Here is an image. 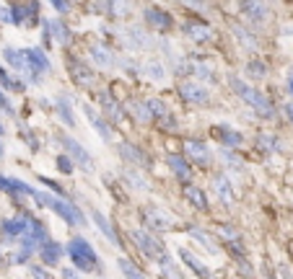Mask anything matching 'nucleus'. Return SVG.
I'll use <instances>...</instances> for the list:
<instances>
[{
  "mask_svg": "<svg viewBox=\"0 0 293 279\" xmlns=\"http://www.w3.org/2000/svg\"><path fill=\"white\" fill-rule=\"evenodd\" d=\"M0 83H3L6 88H11V90H16V93H21V90H24V86H21V83H13V78H11L3 68H0Z\"/></svg>",
  "mask_w": 293,
  "mask_h": 279,
  "instance_id": "nucleus-37",
  "label": "nucleus"
},
{
  "mask_svg": "<svg viewBox=\"0 0 293 279\" xmlns=\"http://www.w3.org/2000/svg\"><path fill=\"white\" fill-rule=\"evenodd\" d=\"M215 192H218V196L226 207L234 204V192H231V184H228L226 176H215Z\"/></svg>",
  "mask_w": 293,
  "mask_h": 279,
  "instance_id": "nucleus-25",
  "label": "nucleus"
},
{
  "mask_svg": "<svg viewBox=\"0 0 293 279\" xmlns=\"http://www.w3.org/2000/svg\"><path fill=\"white\" fill-rule=\"evenodd\" d=\"M127 108H130L132 119H135V122H140V124H148V122L153 119V114L148 112L145 101H130V104H127Z\"/></svg>",
  "mask_w": 293,
  "mask_h": 279,
  "instance_id": "nucleus-26",
  "label": "nucleus"
},
{
  "mask_svg": "<svg viewBox=\"0 0 293 279\" xmlns=\"http://www.w3.org/2000/svg\"><path fill=\"white\" fill-rule=\"evenodd\" d=\"M246 72H249L252 78H265V75H267V68L262 65L259 60H252L249 65H246Z\"/></svg>",
  "mask_w": 293,
  "mask_h": 279,
  "instance_id": "nucleus-36",
  "label": "nucleus"
},
{
  "mask_svg": "<svg viewBox=\"0 0 293 279\" xmlns=\"http://www.w3.org/2000/svg\"><path fill=\"white\" fill-rule=\"evenodd\" d=\"M88 54H91V60H94L99 68H114V54L106 50V44H94L88 50Z\"/></svg>",
  "mask_w": 293,
  "mask_h": 279,
  "instance_id": "nucleus-23",
  "label": "nucleus"
},
{
  "mask_svg": "<svg viewBox=\"0 0 293 279\" xmlns=\"http://www.w3.org/2000/svg\"><path fill=\"white\" fill-rule=\"evenodd\" d=\"M259 142H262V148H267V150H275V148H277V145H275L277 140H275L272 134H259Z\"/></svg>",
  "mask_w": 293,
  "mask_h": 279,
  "instance_id": "nucleus-42",
  "label": "nucleus"
},
{
  "mask_svg": "<svg viewBox=\"0 0 293 279\" xmlns=\"http://www.w3.org/2000/svg\"><path fill=\"white\" fill-rule=\"evenodd\" d=\"M34 196H37V202H39L42 207H47V210H52L57 217H63L65 225L78 228V225L86 222V214H83L78 207H75V204H70L68 199H60L57 194H47V192H37Z\"/></svg>",
  "mask_w": 293,
  "mask_h": 279,
  "instance_id": "nucleus-2",
  "label": "nucleus"
},
{
  "mask_svg": "<svg viewBox=\"0 0 293 279\" xmlns=\"http://www.w3.org/2000/svg\"><path fill=\"white\" fill-rule=\"evenodd\" d=\"M50 28H52V39H57L60 44H70V31L65 28L63 21H50Z\"/></svg>",
  "mask_w": 293,
  "mask_h": 279,
  "instance_id": "nucleus-28",
  "label": "nucleus"
},
{
  "mask_svg": "<svg viewBox=\"0 0 293 279\" xmlns=\"http://www.w3.org/2000/svg\"><path fill=\"white\" fill-rule=\"evenodd\" d=\"M179 256H182V261L187 264V266H190V269H192L197 276H210V269H208L205 264L200 261V258L192 254V251H187V248H182V251H179Z\"/></svg>",
  "mask_w": 293,
  "mask_h": 279,
  "instance_id": "nucleus-24",
  "label": "nucleus"
},
{
  "mask_svg": "<svg viewBox=\"0 0 293 279\" xmlns=\"http://www.w3.org/2000/svg\"><path fill=\"white\" fill-rule=\"evenodd\" d=\"M39 256H42V261H44V266H57L60 258H63V246L55 243V240H42Z\"/></svg>",
  "mask_w": 293,
  "mask_h": 279,
  "instance_id": "nucleus-17",
  "label": "nucleus"
},
{
  "mask_svg": "<svg viewBox=\"0 0 293 279\" xmlns=\"http://www.w3.org/2000/svg\"><path fill=\"white\" fill-rule=\"evenodd\" d=\"M127 36H132V39H130V44L135 46V50H140V46H148L143 28H127Z\"/></svg>",
  "mask_w": 293,
  "mask_h": 279,
  "instance_id": "nucleus-34",
  "label": "nucleus"
},
{
  "mask_svg": "<svg viewBox=\"0 0 293 279\" xmlns=\"http://www.w3.org/2000/svg\"><path fill=\"white\" fill-rule=\"evenodd\" d=\"M228 86H231V90H234V93H236V96H239L246 106H252V108H254L257 116H262V119H272L275 106H272V101L265 96V93H259V90H257V88H252L249 83H244L241 78H231Z\"/></svg>",
  "mask_w": 293,
  "mask_h": 279,
  "instance_id": "nucleus-1",
  "label": "nucleus"
},
{
  "mask_svg": "<svg viewBox=\"0 0 293 279\" xmlns=\"http://www.w3.org/2000/svg\"><path fill=\"white\" fill-rule=\"evenodd\" d=\"M8 189H11V178L0 176V192H8Z\"/></svg>",
  "mask_w": 293,
  "mask_h": 279,
  "instance_id": "nucleus-46",
  "label": "nucleus"
},
{
  "mask_svg": "<svg viewBox=\"0 0 293 279\" xmlns=\"http://www.w3.org/2000/svg\"><path fill=\"white\" fill-rule=\"evenodd\" d=\"M169 170L179 178V181H190V176H192V168H190V163H187V158H182V155H169Z\"/></svg>",
  "mask_w": 293,
  "mask_h": 279,
  "instance_id": "nucleus-21",
  "label": "nucleus"
},
{
  "mask_svg": "<svg viewBox=\"0 0 293 279\" xmlns=\"http://www.w3.org/2000/svg\"><path fill=\"white\" fill-rule=\"evenodd\" d=\"M234 34L239 36V42H241L244 46H252V50H254V46H257V42H254V36H249V34H246V31H244L241 26H234Z\"/></svg>",
  "mask_w": 293,
  "mask_h": 279,
  "instance_id": "nucleus-38",
  "label": "nucleus"
},
{
  "mask_svg": "<svg viewBox=\"0 0 293 279\" xmlns=\"http://www.w3.org/2000/svg\"><path fill=\"white\" fill-rule=\"evenodd\" d=\"M241 13L254 24H265L270 18V8L262 0H241Z\"/></svg>",
  "mask_w": 293,
  "mask_h": 279,
  "instance_id": "nucleus-12",
  "label": "nucleus"
},
{
  "mask_svg": "<svg viewBox=\"0 0 293 279\" xmlns=\"http://www.w3.org/2000/svg\"><path fill=\"white\" fill-rule=\"evenodd\" d=\"M132 240H135V246L143 251V256H148V258H159L161 254H166V248H164V243L153 236L151 230H132Z\"/></svg>",
  "mask_w": 293,
  "mask_h": 279,
  "instance_id": "nucleus-4",
  "label": "nucleus"
},
{
  "mask_svg": "<svg viewBox=\"0 0 293 279\" xmlns=\"http://www.w3.org/2000/svg\"><path fill=\"white\" fill-rule=\"evenodd\" d=\"M99 101H101V108H104V116L109 119V122H114V124H119L122 119H125V114H122V108L117 106V101L109 96V93H99Z\"/></svg>",
  "mask_w": 293,
  "mask_h": 279,
  "instance_id": "nucleus-20",
  "label": "nucleus"
},
{
  "mask_svg": "<svg viewBox=\"0 0 293 279\" xmlns=\"http://www.w3.org/2000/svg\"><path fill=\"white\" fill-rule=\"evenodd\" d=\"M65 251H68L70 261H73L81 272H94V269L99 266V256H96V251H94V246H91L86 238H73V240L68 243Z\"/></svg>",
  "mask_w": 293,
  "mask_h": 279,
  "instance_id": "nucleus-3",
  "label": "nucleus"
},
{
  "mask_svg": "<svg viewBox=\"0 0 293 279\" xmlns=\"http://www.w3.org/2000/svg\"><path fill=\"white\" fill-rule=\"evenodd\" d=\"M60 142H63V148L70 152V158L78 163L86 174H91V170H94V160H91V155L81 148V142L78 140H73V137H68V134H60Z\"/></svg>",
  "mask_w": 293,
  "mask_h": 279,
  "instance_id": "nucleus-5",
  "label": "nucleus"
},
{
  "mask_svg": "<svg viewBox=\"0 0 293 279\" xmlns=\"http://www.w3.org/2000/svg\"><path fill=\"white\" fill-rule=\"evenodd\" d=\"M184 199H187L190 204L195 210H200V212L208 210V196H205V192L200 189V186H192L190 181H187V186H184Z\"/></svg>",
  "mask_w": 293,
  "mask_h": 279,
  "instance_id": "nucleus-22",
  "label": "nucleus"
},
{
  "mask_svg": "<svg viewBox=\"0 0 293 279\" xmlns=\"http://www.w3.org/2000/svg\"><path fill=\"white\" fill-rule=\"evenodd\" d=\"M143 16H145V24L148 26H153V28H159V31H166V28H172V16H169L166 10H161V8H156V6H148L145 10H143Z\"/></svg>",
  "mask_w": 293,
  "mask_h": 279,
  "instance_id": "nucleus-15",
  "label": "nucleus"
},
{
  "mask_svg": "<svg viewBox=\"0 0 293 279\" xmlns=\"http://www.w3.org/2000/svg\"><path fill=\"white\" fill-rule=\"evenodd\" d=\"M83 112H86V116L91 119V127L96 130V134L104 140V142H112L114 132H112V127H109V119L101 116V114H96V108H94V106H83Z\"/></svg>",
  "mask_w": 293,
  "mask_h": 279,
  "instance_id": "nucleus-11",
  "label": "nucleus"
},
{
  "mask_svg": "<svg viewBox=\"0 0 293 279\" xmlns=\"http://www.w3.org/2000/svg\"><path fill=\"white\" fill-rule=\"evenodd\" d=\"M122 178L130 181V186H132V189H137V192H145V189H148V181H145L140 174H137V170H132V168H127L125 174H122Z\"/></svg>",
  "mask_w": 293,
  "mask_h": 279,
  "instance_id": "nucleus-29",
  "label": "nucleus"
},
{
  "mask_svg": "<svg viewBox=\"0 0 293 279\" xmlns=\"http://www.w3.org/2000/svg\"><path fill=\"white\" fill-rule=\"evenodd\" d=\"M210 134L218 140L223 148H239L244 142V134L236 132V130H231L228 124H215V127H210Z\"/></svg>",
  "mask_w": 293,
  "mask_h": 279,
  "instance_id": "nucleus-10",
  "label": "nucleus"
},
{
  "mask_svg": "<svg viewBox=\"0 0 293 279\" xmlns=\"http://www.w3.org/2000/svg\"><path fill=\"white\" fill-rule=\"evenodd\" d=\"M0 108H3V112L8 114V116H13L16 112H13V106L8 104V98H6V93H0Z\"/></svg>",
  "mask_w": 293,
  "mask_h": 279,
  "instance_id": "nucleus-45",
  "label": "nucleus"
},
{
  "mask_svg": "<svg viewBox=\"0 0 293 279\" xmlns=\"http://www.w3.org/2000/svg\"><path fill=\"white\" fill-rule=\"evenodd\" d=\"M127 10H130L127 0H109V16L112 18H122V16H127Z\"/></svg>",
  "mask_w": 293,
  "mask_h": 279,
  "instance_id": "nucleus-30",
  "label": "nucleus"
},
{
  "mask_svg": "<svg viewBox=\"0 0 293 279\" xmlns=\"http://www.w3.org/2000/svg\"><path fill=\"white\" fill-rule=\"evenodd\" d=\"M184 6H190V8H195V10H205L208 8V0H182Z\"/></svg>",
  "mask_w": 293,
  "mask_h": 279,
  "instance_id": "nucleus-44",
  "label": "nucleus"
},
{
  "mask_svg": "<svg viewBox=\"0 0 293 279\" xmlns=\"http://www.w3.org/2000/svg\"><path fill=\"white\" fill-rule=\"evenodd\" d=\"M218 232H221L226 240H236V238H239V232H236L234 228H228V225H218Z\"/></svg>",
  "mask_w": 293,
  "mask_h": 279,
  "instance_id": "nucleus-40",
  "label": "nucleus"
},
{
  "mask_svg": "<svg viewBox=\"0 0 293 279\" xmlns=\"http://www.w3.org/2000/svg\"><path fill=\"white\" fill-rule=\"evenodd\" d=\"M68 72L75 80V86H81V88L94 83V72H91V68L86 65L83 60H78V57H68Z\"/></svg>",
  "mask_w": 293,
  "mask_h": 279,
  "instance_id": "nucleus-9",
  "label": "nucleus"
},
{
  "mask_svg": "<svg viewBox=\"0 0 293 279\" xmlns=\"http://www.w3.org/2000/svg\"><path fill=\"white\" fill-rule=\"evenodd\" d=\"M145 106H148V112L153 114V119H161V116H166V114H169L161 98H145Z\"/></svg>",
  "mask_w": 293,
  "mask_h": 279,
  "instance_id": "nucleus-31",
  "label": "nucleus"
},
{
  "mask_svg": "<svg viewBox=\"0 0 293 279\" xmlns=\"http://www.w3.org/2000/svg\"><path fill=\"white\" fill-rule=\"evenodd\" d=\"M184 155H187L192 163H197V166H210V160H213L210 148L203 142V140H195V137L184 142Z\"/></svg>",
  "mask_w": 293,
  "mask_h": 279,
  "instance_id": "nucleus-8",
  "label": "nucleus"
},
{
  "mask_svg": "<svg viewBox=\"0 0 293 279\" xmlns=\"http://www.w3.org/2000/svg\"><path fill=\"white\" fill-rule=\"evenodd\" d=\"M145 72H148V78H153V80H164V68L159 65V62L156 60H148L145 62Z\"/></svg>",
  "mask_w": 293,
  "mask_h": 279,
  "instance_id": "nucleus-33",
  "label": "nucleus"
},
{
  "mask_svg": "<svg viewBox=\"0 0 293 279\" xmlns=\"http://www.w3.org/2000/svg\"><path fill=\"white\" fill-rule=\"evenodd\" d=\"M50 3L55 6L57 13H68L70 10V0H50Z\"/></svg>",
  "mask_w": 293,
  "mask_h": 279,
  "instance_id": "nucleus-43",
  "label": "nucleus"
},
{
  "mask_svg": "<svg viewBox=\"0 0 293 279\" xmlns=\"http://www.w3.org/2000/svg\"><path fill=\"white\" fill-rule=\"evenodd\" d=\"M161 127H164V130H169V132H177L179 124L174 122V116H169V114H166V116H161Z\"/></svg>",
  "mask_w": 293,
  "mask_h": 279,
  "instance_id": "nucleus-41",
  "label": "nucleus"
},
{
  "mask_svg": "<svg viewBox=\"0 0 293 279\" xmlns=\"http://www.w3.org/2000/svg\"><path fill=\"white\" fill-rule=\"evenodd\" d=\"M117 264H119V272H122V274L135 276V279H140V276H143V272H140V269H135V264H132L130 258H119Z\"/></svg>",
  "mask_w": 293,
  "mask_h": 279,
  "instance_id": "nucleus-32",
  "label": "nucleus"
},
{
  "mask_svg": "<svg viewBox=\"0 0 293 279\" xmlns=\"http://www.w3.org/2000/svg\"><path fill=\"white\" fill-rule=\"evenodd\" d=\"M32 274H34V276H50L47 269H39V266H32Z\"/></svg>",
  "mask_w": 293,
  "mask_h": 279,
  "instance_id": "nucleus-47",
  "label": "nucleus"
},
{
  "mask_svg": "<svg viewBox=\"0 0 293 279\" xmlns=\"http://www.w3.org/2000/svg\"><path fill=\"white\" fill-rule=\"evenodd\" d=\"M29 222H32V217H29V214H19V217H6V220L0 222V230H3L6 236L16 238V236H24V232H29Z\"/></svg>",
  "mask_w": 293,
  "mask_h": 279,
  "instance_id": "nucleus-14",
  "label": "nucleus"
},
{
  "mask_svg": "<svg viewBox=\"0 0 293 279\" xmlns=\"http://www.w3.org/2000/svg\"><path fill=\"white\" fill-rule=\"evenodd\" d=\"M0 21L3 24H16V8L8 3H0Z\"/></svg>",
  "mask_w": 293,
  "mask_h": 279,
  "instance_id": "nucleus-35",
  "label": "nucleus"
},
{
  "mask_svg": "<svg viewBox=\"0 0 293 279\" xmlns=\"http://www.w3.org/2000/svg\"><path fill=\"white\" fill-rule=\"evenodd\" d=\"M143 217H145V228L148 230H172L174 228V217L169 214L166 210H161V207H145Z\"/></svg>",
  "mask_w": 293,
  "mask_h": 279,
  "instance_id": "nucleus-7",
  "label": "nucleus"
},
{
  "mask_svg": "<svg viewBox=\"0 0 293 279\" xmlns=\"http://www.w3.org/2000/svg\"><path fill=\"white\" fill-rule=\"evenodd\" d=\"M117 150H119V155H122V160H127V163H132V166H140V168L148 166L145 152H143L140 148H135L132 142H119Z\"/></svg>",
  "mask_w": 293,
  "mask_h": 279,
  "instance_id": "nucleus-18",
  "label": "nucleus"
},
{
  "mask_svg": "<svg viewBox=\"0 0 293 279\" xmlns=\"http://www.w3.org/2000/svg\"><path fill=\"white\" fill-rule=\"evenodd\" d=\"M179 96L182 101H187V104H197V106H203L210 101V90L205 86H200L195 80H182L179 83Z\"/></svg>",
  "mask_w": 293,
  "mask_h": 279,
  "instance_id": "nucleus-6",
  "label": "nucleus"
},
{
  "mask_svg": "<svg viewBox=\"0 0 293 279\" xmlns=\"http://www.w3.org/2000/svg\"><path fill=\"white\" fill-rule=\"evenodd\" d=\"M57 114L63 116V122L68 124V127H75V114H73L70 101H68L65 96H60V98H57Z\"/></svg>",
  "mask_w": 293,
  "mask_h": 279,
  "instance_id": "nucleus-27",
  "label": "nucleus"
},
{
  "mask_svg": "<svg viewBox=\"0 0 293 279\" xmlns=\"http://www.w3.org/2000/svg\"><path fill=\"white\" fill-rule=\"evenodd\" d=\"M24 57H26V62H29V65H32V70H37L39 75H42V72H50V70H52V62H50L47 52H44V50H39V46H32V50H24Z\"/></svg>",
  "mask_w": 293,
  "mask_h": 279,
  "instance_id": "nucleus-13",
  "label": "nucleus"
},
{
  "mask_svg": "<svg viewBox=\"0 0 293 279\" xmlns=\"http://www.w3.org/2000/svg\"><path fill=\"white\" fill-rule=\"evenodd\" d=\"M184 34H187L192 42H210L213 39V28L205 24V21H187L184 24Z\"/></svg>",
  "mask_w": 293,
  "mask_h": 279,
  "instance_id": "nucleus-16",
  "label": "nucleus"
},
{
  "mask_svg": "<svg viewBox=\"0 0 293 279\" xmlns=\"http://www.w3.org/2000/svg\"><path fill=\"white\" fill-rule=\"evenodd\" d=\"M285 114H288V119H290V124H293V104L285 106Z\"/></svg>",
  "mask_w": 293,
  "mask_h": 279,
  "instance_id": "nucleus-48",
  "label": "nucleus"
},
{
  "mask_svg": "<svg viewBox=\"0 0 293 279\" xmlns=\"http://www.w3.org/2000/svg\"><path fill=\"white\" fill-rule=\"evenodd\" d=\"M91 220L96 222V228L101 230V236H104L106 240H109L112 246H117V248L122 246V243H119V236H117V232H114V228H112V222L106 220V217H104L99 210H91Z\"/></svg>",
  "mask_w": 293,
  "mask_h": 279,
  "instance_id": "nucleus-19",
  "label": "nucleus"
},
{
  "mask_svg": "<svg viewBox=\"0 0 293 279\" xmlns=\"http://www.w3.org/2000/svg\"><path fill=\"white\" fill-rule=\"evenodd\" d=\"M57 168L63 170V174H73V160L68 158V155H60V158H57Z\"/></svg>",
  "mask_w": 293,
  "mask_h": 279,
  "instance_id": "nucleus-39",
  "label": "nucleus"
},
{
  "mask_svg": "<svg viewBox=\"0 0 293 279\" xmlns=\"http://www.w3.org/2000/svg\"><path fill=\"white\" fill-rule=\"evenodd\" d=\"M0 158H3V142H0Z\"/></svg>",
  "mask_w": 293,
  "mask_h": 279,
  "instance_id": "nucleus-49",
  "label": "nucleus"
}]
</instances>
